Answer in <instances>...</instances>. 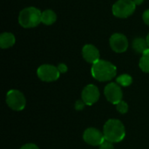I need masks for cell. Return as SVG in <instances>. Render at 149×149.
Wrapping results in <instances>:
<instances>
[{
    "instance_id": "cell-1",
    "label": "cell",
    "mask_w": 149,
    "mask_h": 149,
    "mask_svg": "<svg viewBox=\"0 0 149 149\" xmlns=\"http://www.w3.org/2000/svg\"><path fill=\"white\" fill-rule=\"evenodd\" d=\"M91 73L98 81L107 82L110 81L116 76L117 68L113 63L107 60L100 59L92 65Z\"/></svg>"
},
{
    "instance_id": "cell-2",
    "label": "cell",
    "mask_w": 149,
    "mask_h": 149,
    "mask_svg": "<svg viewBox=\"0 0 149 149\" xmlns=\"http://www.w3.org/2000/svg\"><path fill=\"white\" fill-rule=\"evenodd\" d=\"M103 134L107 141L117 143L124 140L126 136V128L120 120L110 119L104 125Z\"/></svg>"
},
{
    "instance_id": "cell-3",
    "label": "cell",
    "mask_w": 149,
    "mask_h": 149,
    "mask_svg": "<svg viewBox=\"0 0 149 149\" xmlns=\"http://www.w3.org/2000/svg\"><path fill=\"white\" fill-rule=\"evenodd\" d=\"M42 12L39 9L29 6L24 8L18 14V24L24 29H31L39 25L41 22Z\"/></svg>"
},
{
    "instance_id": "cell-4",
    "label": "cell",
    "mask_w": 149,
    "mask_h": 149,
    "mask_svg": "<svg viewBox=\"0 0 149 149\" xmlns=\"http://www.w3.org/2000/svg\"><path fill=\"white\" fill-rule=\"evenodd\" d=\"M136 10V5L133 0H118L112 6V12L118 18H127L132 16Z\"/></svg>"
},
{
    "instance_id": "cell-5",
    "label": "cell",
    "mask_w": 149,
    "mask_h": 149,
    "mask_svg": "<svg viewBox=\"0 0 149 149\" xmlns=\"http://www.w3.org/2000/svg\"><path fill=\"white\" fill-rule=\"evenodd\" d=\"M6 104L14 111H22L26 105V100L23 93L18 90H10L6 94Z\"/></svg>"
},
{
    "instance_id": "cell-6",
    "label": "cell",
    "mask_w": 149,
    "mask_h": 149,
    "mask_svg": "<svg viewBox=\"0 0 149 149\" xmlns=\"http://www.w3.org/2000/svg\"><path fill=\"white\" fill-rule=\"evenodd\" d=\"M37 74L39 79L45 82L56 81L60 76V72H58V67L49 64H44L40 65L37 70Z\"/></svg>"
},
{
    "instance_id": "cell-7",
    "label": "cell",
    "mask_w": 149,
    "mask_h": 149,
    "mask_svg": "<svg viewBox=\"0 0 149 149\" xmlns=\"http://www.w3.org/2000/svg\"><path fill=\"white\" fill-rule=\"evenodd\" d=\"M109 45L114 52L123 53L127 50L129 46V42L126 35H124L123 33L116 32L110 37Z\"/></svg>"
},
{
    "instance_id": "cell-8",
    "label": "cell",
    "mask_w": 149,
    "mask_h": 149,
    "mask_svg": "<svg viewBox=\"0 0 149 149\" xmlns=\"http://www.w3.org/2000/svg\"><path fill=\"white\" fill-rule=\"evenodd\" d=\"M104 94L107 100L113 105H116L117 103L121 101L123 98V93L120 86L113 82L109 83L106 86L104 89Z\"/></svg>"
},
{
    "instance_id": "cell-9",
    "label": "cell",
    "mask_w": 149,
    "mask_h": 149,
    "mask_svg": "<svg viewBox=\"0 0 149 149\" xmlns=\"http://www.w3.org/2000/svg\"><path fill=\"white\" fill-rule=\"evenodd\" d=\"M83 139L85 142L93 147L100 146L106 140L104 134L95 127H89L86 129L83 134Z\"/></svg>"
},
{
    "instance_id": "cell-10",
    "label": "cell",
    "mask_w": 149,
    "mask_h": 149,
    "mask_svg": "<svg viewBox=\"0 0 149 149\" xmlns=\"http://www.w3.org/2000/svg\"><path fill=\"white\" fill-rule=\"evenodd\" d=\"M100 90L95 85H87L81 93V100L86 106H93L100 99Z\"/></svg>"
},
{
    "instance_id": "cell-11",
    "label": "cell",
    "mask_w": 149,
    "mask_h": 149,
    "mask_svg": "<svg viewBox=\"0 0 149 149\" xmlns=\"http://www.w3.org/2000/svg\"><path fill=\"white\" fill-rule=\"evenodd\" d=\"M82 57L87 63L93 65L100 59V53L95 45L87 44L82 48Z\"/></svg>"
},
{
    "instance_id": "cell-12",
    "label": "cell",
    "mask_w": 149,
    "mask_h": 149,
    "mask_svg": "<svg viewBox=\"0 0 149 149\" xmlns=\"http://www.w3.org/2000/svg\"><path fill=\"white\" fill-rule=\"evenodd\" d=\"M16 43V37L13 33L4 31L0 35V47L2 49H9Z\"/></svg>"
},
{
    "instance_id": "cell-13",
    "label": "cell",
    "mask_w": 149,
    "mask_h": 149,
    "mask_svg": "<svg viewBox=\"0 0 149 149\" xmlns=\"http://www.w3.org/2000/svg\"><path fill=\"white\" fill-rule=\"evenodd\" d=\"M132 47L137 53H141V55L148 49H149L146 38H134L133 43H132Z\"/></svg>"
},
{
    "instance_id": "cell-14",
    "label": "cell",
    "mask_w": 149,
    "mask_h": 149,
    "mask_svg": "<svg viewBox=\"0 0 149 149\" xmlns=\"http://www.w3.org/2000/svg\"><path fill=\"white\" fill-rule=\"evenodd\" d=\"M57 21V14L54 10L47 9L42 11L41 22L45 25H52Z\"/></svg>"
},
{
    "instance_id": "cell-15",
    "label": "cell",
    "mask_w": 149,
    "mask_h": 149,
    "mask_svg": "<svg viewBox=\"0 0 149 149\" xmlns=\"http://www.w3.org/2000/svg\"><path fill=\"white\" fill-rule=\"evenodd\" d=\"M139 66L142 72L149 73V49H148L142 55L140 59Z\"/></svg>"
},
{
    "instance_id": "cell-16",
    "label": "cell",
    "mask_w": 149,
    "mask_h": 149,
    "mask_svg": "<svg viewBox=\"0 0 149 149\" xmlns=\"http://www.w3.org/2000/svg\"><path fill=\"white\" fill-rule=\"evenodd\" d=\"M116 83L118 85H120V86L127 87V86H129L132 85V83H133V78H132L131 75L124 73V74H121L119 77H117Z\"/></svg>"
},
{
    "instance_id": "cell-17",
    "label": "cell",
    "mask_w": 149,
    "mask_h": 149,
    "mask_svg": "<svg viewBox=\"0 0 149 149\" xmlns=\"http://www.w3.org/2000/svg\"><path fill=\"white\" fill-rule=\"evenodd\" d=\"M115 107H116V110L121 114H125L128 112V104L124 100H121L119 103H117Z\"/></svg>"
},
{
    "instance_id": "cell-18",
    "label": "cell",
    "mask_w": 149,
    "mask_h": 149,
    "mask_svg": "<svg viewBox=\"0 0 149 149\" xmlns=\"http://www.w3.org/2000/svg\"><path fill=\"white\" fill-rule=\"evenodd\" d=\"M86 106V105L85 104V102H84L82 100H78L75 102V104H74V108H75V110H77V111H81V110H83V109L85 108Z\"/></svg>"
},
{
    "instance_id": "cell-19",
    "label": "cell",
    "mask_w": 149,
    "mask_h": 149,
    "mask_svg": "<svg viewBox=\"0 0 149 149\" xmlns=\"http://www.w3.org/2000/svg\"><path fill=\"white\" fill-rule=\"evenodd\" d=\"M100 149H114V147L113 142L105 140L104 142L100 146Z\"/></svg>"
},
{
    "instance_id": "cell-20",
    "label": "cell",
    "mask_w": 149,
    "mask_h": 149,
    "mask_svg": "<svg viewBox=\"0 0 149 149\" xmlns=\"http://www.w3.org/2000/svg\"><path fill=\"white\" fill-rule=\"evenodd\" d=\"M57 67H58V72H59L60 73H65V72L68 71V67H67V65H66L65 64H64V63H60V64H58Z\"/></svg>"
},
{
    "instance_id": "cell-21",
    "label": "cell",
    "mask_w": 149,
    "mask_h": 149,
    "mask_svg": "<svg viewBox=\"0 0 149 149\" xmlns=\"http://www.w3.org/2000/svg\"><path fill=\"white\" fill-rule=\"evenodd\" d=\"M142 20L143 22L149 26V9L146 10L142 14Z\"/></svg>"
},
{
    "instance_id": "cell-22",
    "label": "cell",
    "mask_w": 149,
    "mask_h": 149,
    "mask_svg": "<svg viewBox=\"0 0 149 149\" xmlns=\"http://www.w3.org/2000/svg\"><path fill=\"white\" fill-rule=\"evenodd\" d=\"M20 149H39L38 147L34 144V143H27L25 145H24L23 147H21Z\"/></svg>"
},
{
    "instance_id": "cell-23",
    "label": "cell",
    "mask_w": 149,
    "mask_h": 149,
    "mask_svg": "<svg viewBox=\"0 0 149 149\" xmlns=\"http://www.w3.org/2000/svg\"><path fill=\"white\" fill-rule=\"evenodd\" d=\"M133 1H134V3H135V5H136V6L142 4V3H143V2H144V0H133Z\"/></svg>"
},
{
    "instance_id": "cell-24",
    "label": "cell",
    "mask_w": 149,
    "mask_h": 149,
    "mask_svg": "<svg viewBox=\"0 0 149 149\" xmlns=\"http://www.w3.org/2000/svg\"><path fill=\"white\" fill-rule=\"evenodd\" d=\"M146 40H147V43H148V48H149V33L148 34L147 38H146Z\"/></svg>"
}]
</instances>
